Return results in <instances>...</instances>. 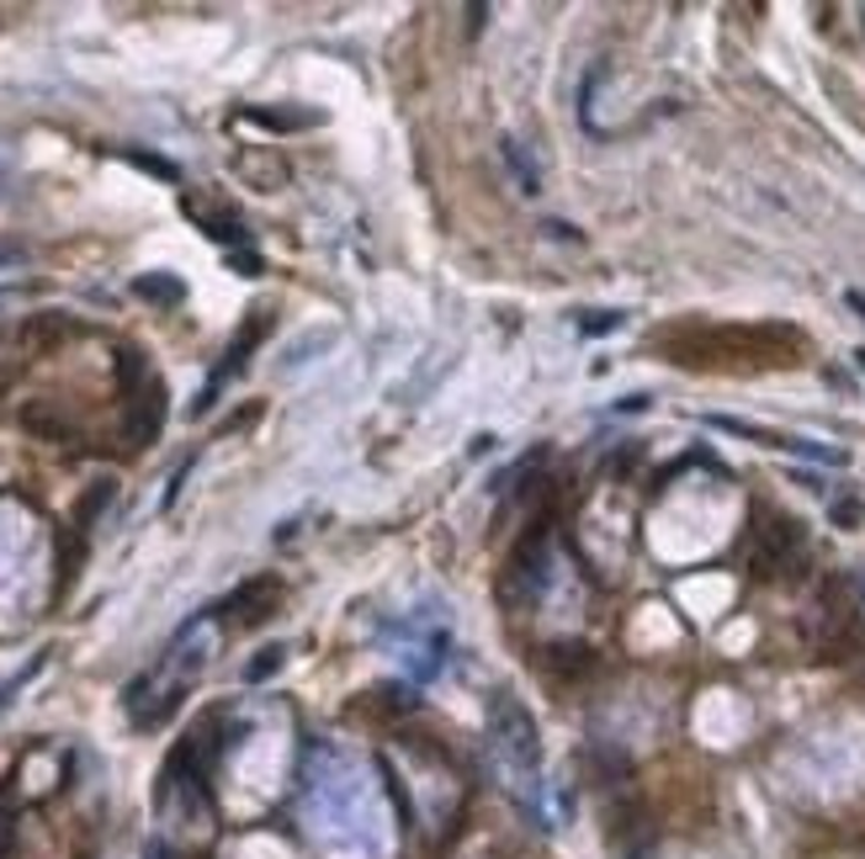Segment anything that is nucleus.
<instances>
[{
  "label": "nucleus",
  "mask_w": 865,
  "mask_h": 859,
  "mask_svg": "<svg viewBox=\"0 0 865 859\" xmlns=\"http://www.w3.org/2000/svg\"><path fill=\"white\" fill-rule=\"evenodd\" d=\"M489 721H494V742H500V754L515 775H536V764H542V738H536V716L515 700V695H494L489 700Z\"/></svg>",
  "instance_id": "nucleus-1"
},
{
  "label": "nucleus",
  "mask_w": 865,
  "mask_h": 859,
  "mask_svg": "<svg viewBox=\"0 0 865 859\" xmlns=\"http://www.w3.org/2000/svg\"><path fill=\"white\" fill-rule=\"evenodd\" d=\"M165 425V382L149 377L139 393H128V446H149Z\"/></svg>",
  "instance_id": "nucleus-6"
},
{
  "label": "nucleus",
  "mask_w": 865,
  "mask_h": 859,
  "mask_svg": "<svg viewBox=\"0 0 865 859\" xmlns=\"http://www.w3.org/2000/svg\"><path fill=\"white\" fill-rule=\"evenodd\" d=\"M276 668H282V647H265L261 658H255V664L244 668V679H250V685H261V679H271Z\"/></svg>",
  "instance_id": "nucleus-18"
},
{
  "label": "nucleus",
  "mask_w": 865,
  "mask_h": 859,
  "mask_svg": "<svg viewBox=\"0 0 865 859\" xmlns=\"http://www.w3.org/2000/svg\"><path fill=\"white\" fill-rule=\"evenodd\" d=\"M483 17H489V6H467V32H479Z\"/></svg>",
  "instance_id": "nucleus-22"
},
{
  "label": "nucleus",
  "mask_w": 865,
  "mask_h": 859,
  "mask_svg": "<svg viewBox=\"0 0 865 859\" xmlns=\"http://www.w3.org/2000/svg\"><path fill=\"white\" fill-rule=\"evenodd\" d=\"M265 334H271V309H250V319H244V330L234 334V345H229V356L218 361V372L208 377V387H202V398L192 404V414H208V408L218 404V387L234 377V372H244V361H250V351L261 345Z\"/></svg>",
  "instance_id": "nucleus-3"
},
{
  "label": "nucleus",
  "mask_w": 865,
  "mask_h": 859,
  "mask_svg": "<svg viewBox=\"0 0 865 859\" xmlns=\"http://www.w3.org/2000/svg\"><path fill=\"white\" fill-rule=\"evenodd\" d=\"M844 303H849V309H855V313L865 319V292H844Z\"/></svg>",
  "instance_id": "nucleus-24"
},
{
  "label": "nucleus",
  "mask_w": 865,
  "mask_h": 859,
  "mask_svg": "<svg viewBox=\"0 0 865 859\" xmlns=\"http://www.w3.org/2000/svg\"><path fill=\"white\" fill-rule=\"evenodd\" d=\"M139 170H154V175H165V181H175V165L170 160H160V154H128Z\"/></svg>",
  "instance_id": "nucleus-20"
},
{
  "label": "nucleus",
  "mask_w": 865,
  "mask_h": 859,
  "mask_svg": "<svg viewBox=\"0 0 865 859\" xmlns=\"http://www.w3.org/2000/svg\"><path fill=\"white\" fill-rule=\"evenodd\" d=\"M547 530L536 525L521 547L510 552V563H505V573H500V599L505 605H531V599L547 589Z\"/></svg>",
  "instance_id": "nucleus-2"
},
{
  "label": "nucleus",
  "mask_w": 865,
  "mask_h": 859,
  "mask_svg": "<svg viewBox=\"0 0 865 859\" xmlns=\"http://www.w3.org/2000/svg\"><path fill=\"white\" fill-rule=\"evenodd\" d=\"M11 849H17V822L0 811V859H11Z\"/></svg>",
  "instance_id": "nucleus-21"
},
{
  "label": "nucleus",
  "mask_w": 865,
  "mask_h": 859,
  "mask_svg": "<svg viewBox=\"0 0 865 859\" xmlns=\"http://www.w3.org/2000/svg\"><path fill=\"white\" fill-rule=\"evenodd\" d=\"M802 552V525L786 515H765L754 530V568L760 573H781Z\"/></svg>",
  "instance_id": "nucleus-4"
},
{
  "label": "nucleus",
  "mask_w": 865,
  "mask_h": 859,
  "mask_svg": "<svg viewBox=\"0 0 865 859\" xmlns=\"http://www.w3.org/2000/svg\"><path fill=\"white\" fill-rule=\"evenodd\" d=\"M22 425L32 429V435H43V441H74V425L59 414L53 398H27V404H22Z\"/></svg>",
  "instance_id": "nucleus-10"
},
{
  "label": "nucleus",
  "mask_w": 865,
  "mask_h": 859,
  "mask_svg": "<svg viewBox=\"0 0 865 859\" xmlns=\"http://www.w3.org/2000/svg\"><path fill=\"white\" fill-rule=\"evenodd\" d=\"M234 265H240L244 276H261V261H255V255H234Z\"/></svg>",
  "instance_id": "nucleus-23"
},
{
  "label": "nucleus",
  "mask_w": 865,
  "mask_h": 859,
  "mask_svg": "<svg viewBox=\"0 0 865 859\" xmlns=\"http://www.w3.org/2000/svg\"><path fill=\"white\" fill-rule=\"evenodd\" d=\"M133 292H139L144 303H160V309H181V297H187V286L175 282V276H160V271H154V276H139Z\"/></svg>",
  "instance_id": "nucleus-12"
},
{
  "label": "nucleus",
  "mask_w": 865,
  "mask_h": 859,
  "mask_svg": "<svg viewBox=\"0 0 865 859\" xmlns=\"http://www.w3.org/2000/svg\"><path fill=\"white\" fill-rule=\"evenodd\" d=\"M80 563H86V536H80V530H74V536H59V595L80 578Z\"/></svg>",
  "instance_id": "nucleus-15"
},
{
  "label": "nucleus",
  "mask_w": 865,
  "mask_h": 859,
  "mask_svg": "<svg viewBox=\"0 0 865 859\" xmlns=\"http://www.w3.org/2000/svg\"><path fill=\"white\" fill-rule=\"evenodd\" d=\"M181 208L197 218V229H202V234L229 239V244H244V223L229 213V208H218V202H208V196H187Z\"/></svg>",
  "instance_id": "nucleus-9"
},
{
  "label": "nucleus",
  "mask_w": 865,
  "mask_h": 859,
  "mask_svg": "<svg viewBox=\"0 0 865 859\" xmlns=\"http://www.w3.org/2000/svg\"><path fill=\"white\" fill-rule=\"evenodd\" d=\"M855 589H861V599H865V573H855Z\"/></svg>",
  "instance_id": "nucleus-25"
},
{
  "label": "nucleus",
  "mask_w": 865,
  "mask_h": 859,
  "mask_svg": "<svg viewBox=\"0 0 865 859\" xmlns=\"http://www.w3.org/2000/svg\"><path fill=\"white\" fill-rule=\"evenodd\" d=\"M112 494H118V483H91V488H86V499L74 504V530H80V536H86L91 521H97L101 509L112 504Z\"/></svg>",
  "instance_id": "nucleus-14"
},
{
  "label": "nucleus",
  "mask_w": 865,
  "mask_h": 859,
  "mask_svg": "<svg viewBox=\"0 0 865 859\" xmlns=\"http://www.w3.org/2000/svg\"><path fill=\"white\" fill-rule=\"evenodd\" d=\"M366 706L372 711H383V716H404V711H414V690H393V685H383V690H372L366 695Z\"/></svg>",
  "instance_id": "nucleus-17"
},
{
  "label": "nucleus",
  "mask_w": 865,
  "mask_h": 859,
  "mask_svg": "<svg viewBox=\"0 0 865 859\" xmlns=\"http://www.w3.org/2000/svg\"><path fill=\"white\" fill-rule=\"evenodd\" d=\"M500 154H505V165H510V175H515V186L526 191V196H536L542 191V175H536V165L526 160V149L515 139H500Z\"/></svg>",
  "instance_id": "nucleus-13"
},
{
  "label": "nucleus",
  "mask_w": 865,
  "mask_h": 859,
  "mask_svg": "<svg viewBox=\"0 0 865 859\" xmlns=\"http://www.w3.org/2000/svg\"><path fill=\"white\" fill-rule=\"evenodd\" d=\"M626 324V313H616V309H584V313H574V330L579 334H611V330H622Z\"/></svg>",
  "instance_id": "nucleus-16"
},
{
  "label": "nucleus",
  "mask_w": 865,
  "mask_h": 859,
  "mask_svg": "<svg viewBox=\"0 0 865 859\" xmlns=\"http://www.w3.org/2000/svg\"><path fill=\"white\" fill-rule=\"evenodd\" d=\"M244 118L261 122V128H271V133H292V128H313V122H319V112H288V107H250Z\"/></svg>",
  "instance_id": "nucleus-11"
},
{
  "label": "nucleus",
  "mask_w": 865,
  "mask_h": 859,
  "mask_svg": "<svg viewBox=\"0 0 865 859\" xmlns=\"http://www.w3.org/2000/svg\"><path fill=\"white\" fill-rule=\"evenodd\" d=\"M855 361H861V372H865V345H861V351H855Z\"/></svg>",
  "instance_id": "nucleus-26"
},
{
  "label": "nucleus",
  "mask_w": 865,
  "mask_h": 859,
  "mask_svg": "<svg viewBox=\"0 0 865 859\" xmlns=\"http://www.w3.org/2000/svg\"><path fill=\"white\" fill-rule=\"evenodd\" d=\"M828 515H834V525H844V530H855L865 509H861V499H839L834 509H828Z\"/></svg>",
  "instance_id": "nucleus-19"
},
{
  "label": "nucleus",
  "mask_w": 865,
  "mask_h": 859,
  "mask_svg": "<svg viewBox=\"0 0 865 859\" xmlns=\"http://www.w3.org/2000/svg\"><path fill=\"white\" fill-rule=\"evenodd\" d=\"M595 647L584 643H547L542 653H536V668L542 674H553V679H563V685H574V679H584V674H595Z\"/></svg>",
  "instance_id": "nucleus-7"
},
{
  "label": "nucleus",
  "mask_w": 865,
  "mask_h": 859,
  "mask_svg": "<svg viewBox=\"0 0 865 859\" xmlns=\"http://www.w3.org/2000/svg\"><path fill=\"white\" fill-rule=\"evenodd\" d=\"M70 334H74L70 313H27V324L17 330V340H22L27 356H49V351H59Z\"/></svg>",
  "instance_id": "nucleus-8"
},
{
  "label": "nucleus",
  "mask_w": 865,
  "mask_h": 859,
  "mask_svg": "<svg viewBox=\"0 0 865 859\" xmlns=\"http://www.w3.org/2000/svg\"><path fill=\"white\" fill-rule=\"evenodd\" d=\"M276 605H282V584L276 578H244L218 610H223V620H234V626H261V620L276 616Z\"/></svg>",
  "instance_id": "nucleus-5"
}]
</instances>
